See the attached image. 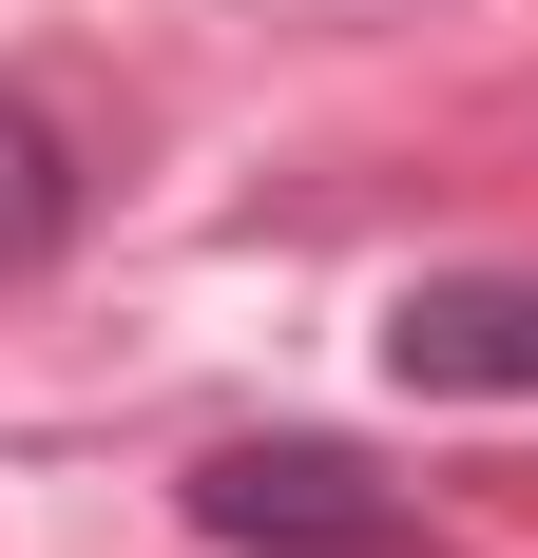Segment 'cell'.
Segmentation results:
<instances>
[{
  "instance_id": "1",
  "label": "cell",
  "mask_w": 538,
  "mask_h": 558,
  "mask_svg": "<svg viewBox=\"0 0 538 558\" xmlns=\"http://www.w3.org/2000/svg\"><path fill=\"white\" fill-rule=\"evenodd\" d=\"M173 501L231 558H404V482H366L346 444H212Z\"/></svg>"
},
{
  "instance_id": "2",
  "label": "cell",
  "mask_w": 538,
  "mask_h": 558,
  "mask_svg": "<svg viewBox=\"0 0 538 558\" xmlns=\"http://www.w3.org/2000/svg\"><path fill=\"white\" fill-rule=\"evenodd\" d=\"M384 386L404 404H538V270H424L384 308Z\"/></svg>"
},
{
  "instance_id": "3",
  "label": "cell",
  "mask_w": 538,
  "mask_h": 558,
  "mask_svg": "<svg viewBox=\"0 0 538 558\" xmlns=\"http://www.w3.org/2000/svg\"><path fill=\"white\" fill-rule=\"evenodd\" d=\"M58 231H77V135H58L39 97H0V289L58 270Z\"/></svg>"
}]
</instances>
